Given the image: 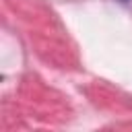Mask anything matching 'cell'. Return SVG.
Returning a JSON list of instances; mask_svg holds the SVG:
<instances>
[{
  "label": "cell",
  "instance_id": "cell-1",
  "mask_svg": "<svg viewBox=\"0 0 132 132\" xmlns=\"http://www.w3.org/2000/svg\"><path fill=\"white\" fill-rule=\"evenodd\" d=\"M120 2H130V0H120Z\"/></svg>",
  "mask_w": 132,
  "mask_h": 132
}]
</instances>
